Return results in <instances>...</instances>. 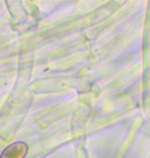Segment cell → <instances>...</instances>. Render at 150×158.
Segmentation results:
<instances>
[{
	"label": "cell",
	"instance_id": "cell-1",
	"mask_svg": "<svg viewBox=\"0 0 150 158\" xmlns=\"http://www.w3.org/2000/svg\"><path fill=\"white\" fill-rule=\"evenodd\" d=\"M28 153V145L24 142H15L2 151L0 158H25Z\"/></svg>",
	"mask_w": 150,
	"mask_h": 158
}]
</instances>
